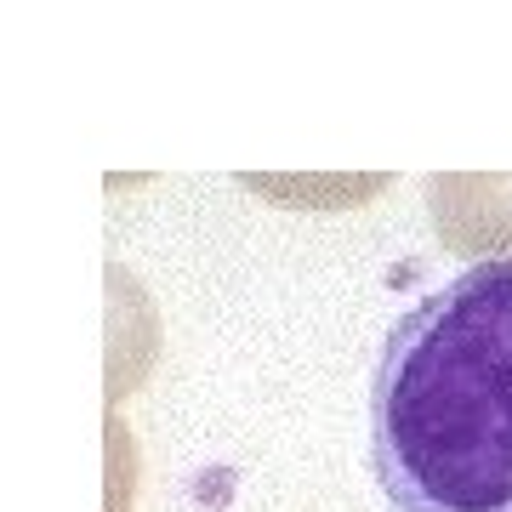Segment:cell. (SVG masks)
<instances>
[{"label": "cell", "instance_id": "obj_1", "mask_svg": "<svg viewBox=\"0 0 512 512\" xmlns=\"http://www.w3.org/2000/svg\"><path fill=\"white\" fill-rule=\"evenodd\" d=\"M370 478L393 512H512V256H484L387 330Z\"/></svg>", "mask_w": 512, "mask_h": 512}, {"label": "cell", "instance_id": "obj_2", "mask_svg": "<svg viewBox=\"0 0 512 512\" xmlns=\"http://www.w3.org/2000/svg\"><path fill=\"white\" fill-rule=\"evenodd\" d=\"M427 205L444 245L478 262L512 251V177H433Z\"/></svg>", "mask_w": 512, "mask_h": 512}]
</instances>
